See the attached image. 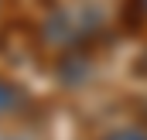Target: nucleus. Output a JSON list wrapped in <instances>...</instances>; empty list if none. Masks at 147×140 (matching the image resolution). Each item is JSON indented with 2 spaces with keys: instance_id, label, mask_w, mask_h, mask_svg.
I'll return each mask as SVG.
<instances>
[{
  "instance_id": "obj_1",
  "label": "nucleus",
  "mask_w": 147,
  "mask_h": 140,
  "mask_svg": "<svg viewBox=\"0 0 147 140\" xmlns=\"http://www.w3.org/2000/svg\"><path fill=\"white\" fill-rule=\"evenodd\" d=\"M17 106H21V92H17V85L7 82V79H0V116L14 113Z\"/></svg>"
},
{
  "instance_id": "obj_2",
  "label": "nucleus",
  "mask_w": 147,
  "mask_h": 140,
  "mask_svg": "<svg viewBox=\"0 0 147 140\" xmlns=\"http://www.w3.org/2000/svg\"><path fill=\"white\" fill-rule=\"evenodd\" d=\"M103 140H147V130H140V127H123V130H110Z\"/></svg>"
},
{
  "instance_id": "obj_3",
  "label": "nucleus",
  "mask_w": 147,
  "mask_h": 140,
  "mask_svg": "<svg viewBox=\"0 0 147 140\" xmlns=\"http://www.w3.org/2000/svg\"><path fill=\"white\" fill-rule=\"evenodd\" d=\"M140 7H144V14H147V0H140Z\"/></svg>"
}]
</instances>
